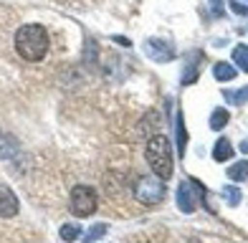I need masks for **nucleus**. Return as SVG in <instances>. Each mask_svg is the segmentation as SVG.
Here are the masks:
<instances>
[{
  "label": "nucleus",
  "mask_w": 248,
  "mask_h": 243,
  "mask_svg": "<svg viewBox=\"0 0 248 243\" xmlns=\"http://www.w3.org/2000/svg\"><path fill=\"white\" fill-rule=\"evenodd\" d=\"M233 61H235V69H241L243 74H248V46H235L233 48Z\"/></svg>",
  "instance_id": "obj_13"
},
{
  "label": "nucleus",
  "mask_w": 248,
  "mask_h": 243,
  "mask_svg": "<svg viewBox=\"0 0 248 243\" xmlns=\"http://www.w3.org/2000/svg\"><path fill=\"white\" fill-rule=\"evenodd\" d=\"M200 61H202V53L200 51H190L187 53V61H185V69H183V86H190V84L198 81Z\"/></svg>",
  "instance_id": "obj_8"
},
{
  "label": "nucleus",
  "mask_w": 248,
  "mask_h": 243,
  "mask_svg": "<svg viewBox=\"0 0 248 243\" xmlns=\"http://www.w3.org/2000/svg\"><path fill=\"white\" fill-rule=\"evenodd\" d=\"M175 127H177V152H180V157H185V150H187V132H185V117H183V112H177Z\"/></svg>",
  "instance_id": "obj_10"
},
{
  "label": "nucleus",
  "mask_w": 248,
  "mask_h": 243,
  "mask_svg": "<svg viewBox=\"0 0 248 243\" xmlns=\"http://www.w3.org/2000/svg\"><path fill=\"white\" fill-rule=\"evenodd\" d=\"M220 195L225 197V203H228V205H238L241 197H243V193H241L235 185H225L223 190H220Z\"/></svg>",
  "instance_id": "obj_17"
},
{
  "label": "nucleus",
  "mask_w": 248,
  "mask_h": 243,
  "mask_svg": "<svg viewBox=\"0 0 248 243\" xmlns=\"http://www.w3.org/2000/svg\"><path fill=\"white\" fill-rule=\"evenodd\" d=\"M223 96L231 104H243V102H248V86H243V89H225Z\"/></svg>",
  "instance_id": "obj_16"
},
{
  "label": "nucleus",
  "mask_w": 248,
  "mask_h": 243,
  "mask_svg": "<svg viewBox=\"0 0 248 243\" xmlns=\"http://www.w3.org/2000/svg\"><path fill=\"white\" fill-rule=\"evenodd\" d=\"M76 238H81V223H66V226H61V241L74 243Z\"/></svg>",
  "instance_id": "obj_15"
},
{
  "label": "nucleus",
  "mask_w": 248,
  "mask_h": 243,
  "mask_svg": "<svg viewBox=\"0 0 248 243\" xmlns=\"http://www.w3.org/2000/svg\"><path fill=\"white\" fill-rule=\"evenodd\" d=\"M18 208H20V203H18L16 193L10 190L8 185H0V218L18 215Z\"/></svg>",
  "instance_id": "obj_7"
},
{
  "label": "nucleus",
  "mask_w": 248,
  "mask_h": 243,
  "mask_svg": "<svg viewBox=\"0 0 248 243\" xmlns=\"http://www.w3.org/2000/svg\"><path fill=\"white\" fill-rule=\"evenodd\" d=\"M96 205H99V197H96V190L89 185H76L71 190V200H69V208L71 213L78 215V218H89L96 213Z\"/></svg>",
  "instance_id": "obj_3"
},
{
  "label": "nucleus",
  "mask_w": 248,
  "mask_h": 243,
  "mask_svg": "<svg viewBox=\"0 0 248 243\" xmlns=\"http://www.w3.org/2000/svg\"><path fill=\"white\" fill-rule=\"evenodd\" d=\"M231 157H233V145L225 137H220L216 142V147H213V160L216 162H228Z\"/></svg>",
  "instance_id": "obj_9"
},
{
  "label": "nucleus",
  "mask_w": 248,
  "mask_h": 243,
  "mask_svg": "<svg viewBox=\"0 0 248 243\" xmlns=\"http://www.w3.org/2000/svg\"><path fill=\"white\" fill-rule=\"evenodd\" d=\"M165 180H160L157 175H152V178H140L137 182H134V197L142 203V205H157L162 203L165 197Z\"/></svg>",
  "instance_id": "obj_5"
},
{
  "label": "nucleus",
  "mask_w": 248,
  "mask_h": 243,
  "mask_svg": "<svg viewBox=\"0 0 248 243\" xmlns=\"http://www.w3.org/2000/svg\"><path fill=\"white\" fill-rule=\"evenodd\" d=\"M202 200H205V187L195 178H187L177 185V208L183 213H193Z\"/></svg>",
  "instance_id": "obj_4"
},
{
  "label": "nucleus",
  "mask_w": 248,
  "mask_h": 243,
  "mask_svg": "<svg viewBox=\"0 0 248 243\" xmlns=\"http://www.w3.org/2000/svg\"><path fill=\"white\" fill-rule=\"evenodd\" d=\"M231 10H233V13H238V15H248V5L241 3V0H231Z\"/></svg>",
  "instance_id": "obj_19"
},
{
  "label": "nucleus",
  "mask_w": 248,
  "mask_h": 243,
  "mask_svg": "<svg viewBox=\"0 0 248 243\" xmlns=\"http://www.w3.org/2000/svg\"><path fill=\"white\" fill-rule=\"evenodd\" d=\"M208 5H210V13L216 18L223 15V0H208Z\"/></svg>",
  "instance_id": "obj_20"
},
{
  "label": "nucleus",
  "mask_w": 248,
  "mask_h": 243,
  "mask_svg": "<svg viewBox=\"0 0 248 243\" xmlns=\"http://www.w3.org/2000/svg\"><path fill=\"white\" fill-rule=\"evenodd\" d=\"M228 178L233 182H243L248 178V160H241V162H235L228 167Z\"/></svg>",
  "instance_id": "obj_12"
},
{
  "label": "nucleus",
  "mask_w": 248,
  "mask_h": 243,
  "mask_svg": "<svg viewBox=\"0 0 248 243\" xmlns=\"http://www.w3.org/2000/svg\"><path fill=\"white\" fill-rule=\"evenodd\" d=\"M241 152H243V154H248V139H246V142H241Z\"/></svg>",
  "instance_id": "obj_23"
},
{
  "label": "nucleus",
  "mask_w": 248,
  "mask_h": 243,
  "mask_svg": "<svg viewBox=\"0 0 248 243\" xmlns=\"http://www.w3.org/2000/svg\"><path fill=\"white\" fill-rule=\"evenodd\" d=\"M48 46H51L48 30L38 23H26L16 33V51H18V56L28 63H38V61L46 59Z\"/></svg>",
  "instance_id": "obj_1"
},
{
  "label": "nucleus",
  "mask_w": 248,
  "mask_h": 243,
  "mask_svg": "<svg viewBox=\"0 0 248 243\" xmlns=\"http://www.w3.org/2000/svg\"><path fill=\"white\" fill-rule=\"evenodd\" d=\"M16 150H18V145H16L13 139H8V142H5V147H0V157H8V154H13Z\"/></svg>",
  "instance_id": "obj_21"
},
{
  "label": "nucleus",
  "mask_w": 248,
  "mask_h": 243,
  "mask_svg": "<svg viewBox=\"0 0 248 243\" xmlns=\"http://www.w3.org/2000/svg\"><path fill=\"white\" fill-rule=\"evenodd\" d=\"M213 76H216L218 81H233L235 79V66L228 63V61H220L213 66Z\"/></svg>",
  "instance_id": "obj_11"
},
{
  "label": "nucleus",
  "mask_w": 248,
  "mask_h": 243,
  "mask_svg": "<svg viewBox=\"0 0 248 243\" xmlns=\"http://www.w3.org/2000/svg\"><path fill=\"white\" fill-rule=\"evenodd\" d=\"M107 230H109V226H107V223H99V226H94L92 230H89L86 236H81V243H96L101 236L107 233Z\"/></svg>",
  "instance_id": "obj_18"
},
{
  "label": "nucleus",
  "mask_w": 248,
  "mask_h": 243,
  "mask_svg": "<svg viewBox=\"0 0 248 243\" xmlns=\"http://www.w3.org/2000/svg\"><path fill=\"white\" fill-rule=\"evenodd\" d=\"M114 41H117V43H122V46H127V48L132 46V41H129V38H122V36H114Z\"/></svg>",
  "instance_id": "obj_22"
},
{
  "label": "nucleus",
  "mask_w": 248,
  "mask_h": 243,
  "mask_svg": "<svg viewBox=\"0 0 248 243\" xmlns=\"http://www.w3.org/2000/svg\"><path fill=\"white\" fill-rule=\"evenodd\" d=\"M228 119H231V114H228V109H223V106H218L216 112L210 114V129H223L225 124H228Z\"/></svg>",
  "instance_id": "obj_14"
},
{
  "label": "nucleus",
  "mask_w": 248,
  "mask_h": 243,
  "mask_svg": "<svg viewBox=\"0 0 248 243\" xmlns=\"http://www.w3.org/2000/svg\"><path fill=\"white\" fill-rule=\"evenodd\" d=\"M144 157H147L152 172L160 180H170L172 175V150H170V139L162 135H155L147 147H144Z\"/></svg>",
  "instance_id": "obj_2"
},
{
  "label": "nucleus",
  "mask_w": 248,
  "mask_h": 243,
  "mask_svg": "<svg viewBox=\"0 0 248 243\" xmlns=\"http://www.w3.org/2000/svg\"><path fill=\"white\" fill-rule=\"evenodd\" d=\"M144 53H147V59L157 63H167L175 59V46L172 41H165V38H147L144 41Z\"/></svg>",
  "instance_id": "obj_6"
}]
</instances>
